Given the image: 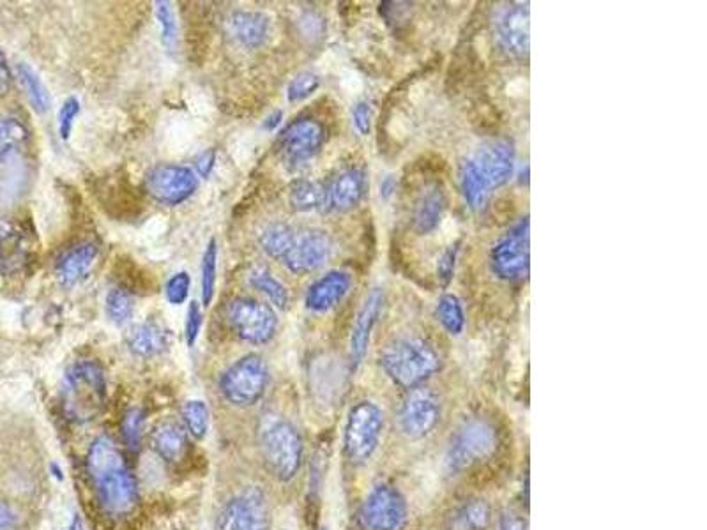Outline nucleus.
I'll use <instances>...</instances> for the list:
<instances>
[{
  "mask_svg": "<svg viewBox=\"0 0 707 530\" xmlns=\"http://www.w3.org/2000/svg\"><path fill=\"white\" fill-rule=\"evenodd\" d=\"M87 472L98 493L101 508L108 515H128L137 506L138 488L121 449L103 437L92 444L87 455Z\"/></svg>",
  "mask_w": 707,
  "mask_h": 530,
  "instance_id": "f257e3e1",
  "label": "nucleus"
},
{
  "mask_svg": "<svg viewBox=\"0 0 707 530\" xmlns=\"http://www.w3.org/2000/svg\"><path fill=\"white\" fill-rule=\"evenodd\" d=\"M381 366L396 386L414 389L439 370L441 357L421 338H402L382 352Z\"/></svg>",
  "mask_w": 707,
  "mask_h": 530,
  "instance_id": "f03ea898",
  "label": "nucleus"
},
{
  "mask_svg": "<svg viewBox=\"0 0 707 530\" xmlns=\"http://www.w3.org/2000/svg\"><path fill=\"white\" fill-rule=\"evenodd\" d=\"M62 402L69 419L87 423L99 416L107 403V377L94 361H82L71 366L64 380Z\"/></svg>",
  "mask_w": 707,
  "mask_h": 530,
  "instance_id": "7ed1b4c3",
  "label": "nucleus"
},
{
  "mask_svg": "<svg viewBox=\"0 0 707 530\" xmlns=\"http://www.w3.org/2000/svg\"><path fill=\"white\" fill-rule=\"evenodd\" d=\"M501 447V433L494 421L487 417H472L465 421L449 444L448 467L455 474H465L478 469L483 463L494 460Z\"/></svg>",
  "mask_w": 707,
  "mask_h": 530,
  "instance_id": "20e7f679",
  "label": "nucleus"
},
{
  "mask_svg": "<svg viewBox=\"0 0 707 530\" xmlns=\"http://www.w3.org/2000/svg\"><path fill=\"white\" fill-rule=\"evenodd\" d=\"M384 414L373 402H359L347 417L343 447L345 455L354 465H361L372 458L381 442Z\"/></svg>",
  "mask_w": 707,
  "mask_h": 530,
  "instance_id": "39448f33",
  "label": "nucleus"
},
{
  "mask_svg": "<svg viewBox=\"0 0 707 530\" xmlns=\"http://www.w3.org/2000/svg\"><path fill=\"white\" fill-rule=\"evenodd\" d=\"M262 455L267 469L280 481L296 477L303 463V440L289 421H274L262 435Z\"/></svg>",
  "mask_w": 707,
  "mask_h": 530,
  "instance_id": "423d86ee",
  "label": "nucleus"
},
{
  "mask_svg": "<svg viewBox=\"0 0 707 530\" xmlns=\"http://www.w3.org/2000/svg\"><path fill=\"white\" fill-rule=\"evenodd\" d=\"M267 364L259 354L244 356L221 377V393L236 407H251L266 393Z\"/></svg>",
  "mask_w": 707,
  "mask_h": 530,
  "instance_id": "0eeeda50",
  "label": "nucleus"
},
{
  "mask_svg": "<svg viewBox=\"0 0 707 530\" xmlns=\"http://www.w3.org/2000/svg\"><path fill=\"white\" fill-rule=\"evenodd\" d=\"M409 520L407 500L395 486H373L359 509L363 530H403Z\"/></svg>",
  "mask_w": 707,
  "mask_h": 530,
  "instance_id": "6e6552de",
  "label": "nucleus"
},
{
  "mask_svg": "<svg viewBox=\"0 0 707 530\" xmlns=\"http://www.w3.org/2000/svg\"><path fill=\"white\" fill-rule=\"evenodd\" d=\"M227 318L241 340L255 345L273 340L278 329V318L273 308L250 297L232 299L227 306Z\"/></svg>",
  "mask_w": 707,
  "mask_h": 530,
  "instance_id": "1a4fd4ad",
  "label": "nucleus"
},
{
  "mask_svg": "<svg viewBox=\"0 0 707 530\" xmlns=\"http://www.w3.org/2000/svg\"><path fill=\"white\" fill-rule=\"evenodd\" d=\"M529 218L515 223L490 251L492 273L504 281L522 278L529 269Z\"/></svg>",
  "mask_w": 707,
  "mask_h": 530,
  "instance_id": "9d476101",
  "label": "nucleus"
},
{
  "mask_svg": "<svg viewBox=\"0 0 707 530\" xmlns=\"http://www.w3.org/2000/svg\"><path fill=\"white\" fill-rule=\"evenodd\" d=\"M441 421V403L428 387L418 386L405 396L400 409V428L412 440H421L434 432Z\"/></svg>",
  "mask_w": 707,
  "mask_h": 530,
  "instance_id": "9b49d317",
  "label": "nucleus"
},
{
  "mask_svg": "<svg viewBox=\"0 0 707 530\" xmlns=\"http://www.w3.org/2000/svg\"><path fill=\"white\" fill-rule=\"evenodd\" d=\"M197 175L188 167L158 165L145 177L147 193L163 205L186 202L197 190Z\"/></svg>",
  "mask_w": 707,
  "mask_h": 530,
  "instance_id": "f8f14e48",
  "label": "nucleus"
},
{
  "mask_svg": "<svg viewBox=\"0 0 707 530\" xmlns=\"http://www.w3.org/2000/svg\"><path fill=\"white\" fill-rule=\"evenodd\" d=\"M34 244L31 232L20 221L0 218V273L13 278L32 264Z\"/></svg>",
  "mask_w": 707,
  "mask_h": 530,
  "instance_id": "ddd939ff",
  "label": "nucleus"
},
{
  "mask_svg": "<svg viewBox=\"0 0 707 530\" xmlns=\"http://www.w3.org/2000/svg\"><path fill=\"white\" fill-rule=\"evenodd\" d=\"M324 128L313 119H299L283 129L278 137V149L290 165H303L320 151L324 144Z\"/></svg>",
  "mask_w": 707,
  "mask_h": 530,
  "instance_id": "4468645a",
  "label": "nucleus"
},
{
  "mask_svg": "<svg viewBox=\"0 0 707 530\" xmlns=\"http://www.w3.org/2000/svg\"><path fill=\"white\" fill-rule=\"evenodd\" d=\"M495 38L502 50L513 57H524L531 43V18L527 4H510L495 16Z\"/></svg>",
  "mask_w": 707,
  "mask_h": 530,
  "instance_id": "2eb2a0df",
  "label": "nucleus"
},
{
  "mask_svg": "<svg viewBox=\"0 0 707 530\" xmlns=\"http://www.w3.org/2000/svg\"><path fill=\"white\" fill-rule=\"evenodd\" d=\"M220 530H267L264 495L251 488L230 500L220 518Z\"/></svg>",
  "mask_w": 707,
  "mask_h": 530,
  "instance_id": "dca6fc26",
  "label": "nucleus"
},
{
  "mask_svg": "<svg viewBox=\"0 0 707 530\" xmlns=\"http://www.w3.org/2000/svg\"><path fill=\"white\" fill-rule=\"evenodd\" d=\"M333 251V241L326 232L310 230L297 234L289 253L283 257V264L294 274H308L327 262Z\"/></svg>",
  "mask_w": 707,
  "mask_h": 530,
  "instance_id": "f3484780",
  "label": "nucleus"
},
{
  "mask_svg": "<svg viewBox=\"0 0 707 530\" xmlns=\"http://www.w3.org/2000/svg\"><path fill=\"white\" fill-rule=\"evenodd\" d=\"M382 304H384V292L381 288H373L359 310L354 327H352V334H350V359H352L354 368H358L365 359L373 327L381 315Z\"/></svg>",
  "mask_w": 707,
  "mask_h": 530,
  "instance_id": "a211bd4d",
  "label": "nucleus"
},
{
  "mask_svg": "<svg viewBox=\"0 0 707 530\" xmlns=\"http://www.w3.org/2000/svg\"><path fill=\"white\" fill-rule=\"evenodd\" d=\"M483 177L487 179L490 188H499L510 181L515 168V152L508 142H495L481 147L474 156Z\"/></svg>",
  "mask_w": 707,
  "mask_h": 530,
  "instance_id": "6ab92c4d",
  "label": "nucleus"
},
{
  "mask_svg": "<svg viewBox=\"0 0 707 530\" xmlns=\"http://www.w3.org/2000/svg\"><path fill=\"white\" fill-rule=\"evenodd\" d=\"M98 255L99 248L94 243H80L64 251L55 264V276L62 287H75L87 278V274L91 273L98 260Z\"/></svg>",
  "mask_w": 707,
  "mask_h": 530,
  "instance_id": "aec40b11",
  "label": "nucleus"
},
{
  "mask_svg": "<svg viewBox=\"0 0 707 530\" xmlns=\"http://www.w3.org/2000/svg\"><path fill=\"white\" fill-rule=\"evenodd\" d=\"M352 287V276L343 271H331L324 278L315 281L306 292L305 304L315 313L333 310L342 303Z\"/></svg>",
  "mask_w": 707,
  "mask_h": 530,
  "instance_id": "412c9836",
  "label": "nucleus"
},
{
  "mask_svg": "<svg viewBox=\"0 0 707 530\" xmlns=\"http://www.w3.org/2000/svg\"><path fill=\"white\" fill-rule=\"evenodd\" d=\"M366 193V174L361 168H347L336 175L327 188L329 209L347 212L363 200Z\"/></svg>",
  "mask_w": 707,
  "mask_h": 530,
  "instance_id": "4be33fe9",
  "label": "nucleus"
},
{
  "mask_svg": "<svg viewBox=\"0 0 707 530\" xmlns=\"http://www.w3.org/2000/svg\"><path fill=\"white\" fill-rule=\"evenodd\" d=\"M227 31L239 45L259 48L269 36V20L255 11H236L227 18Z\"/></svg>",
  "mask_w": 707,
  "mask_h": 530,
  "instance_id": "5701e85b",
  "label": "nucleus"
},
{
  "mask_svg": "<svg viewBox=\"0 0 707 530\" xmlns=\"http://www.w3.org/2000/svg\"><path fill=\"white\" fill-rule=\"evenodd\" d=\"M170 334L156 322H142L130 327L126 333L128 349L140 357H153L167 350Z\"/></svg>",
  "mask_w": 707,
  "mask_h": 530,
  "instance_id": "b1692460",
  "label": "nucleus"
},
{
  "mask_svg": "<svg viewBox=\"0 0 707 530\" xmlns=\"http://www.w3.org/2000/svg\"><path fill=\"white\" fill-rule=\"evenodd\" d=\"M446 212V195L439 186H432L423 191L414 207V230L418 234L426 235L434 232L441 225L442 216Z\"/></svg>",
  "mask_w": 707,
  "mask_h": 530,
  "instance_id": "393cba45",
  "label": "nucleus"
},
{
  "mask_svg": "<svg viewBox=\"0 0 707 530\" xmlns=\"http://www.w3.org/2000/svg\"><path fill=\"white\" fill-rule=\"evenodd\" d=\"M31 133L18 119H0V170L16 158H22L29 149Z\"/></svg>",
  "mask_w": 707,
  "mask_h": 530,
  "instance_id": "a878e982",
  "label": "nucleus"
},
{
  "mask_svg": "<svg viewBox=\"0 0 707 530\" xmlns=\"http://www.w3.org/2000/svg\"><path fill=\"white\" fill-rule=\"evenodd\" d=\"M151 444L158 455L167 462H179L188 447L186 430L175 421L160 423L153 430Z\"/></svg>",
  "mask_w": 707,
  "mask_h": 530,
  "instance_id": "bb28decb",
  "label": "nucleus"
},
{
  "mask_svg": "<svg viewBox=\"0 0 707 530\" xmlns=\"http://www.w3.org/2000/svg\"><path fill=\"white\" fill-rule=\"evenodd\" d=\"M460 190L472 211H481L488 204L492 188L472 158L465 159L460 165Z\"/></svg>",
  "mask_w": 707,
  "mask_h": 530,
  "instance_id": "cd10ccee",
  "label": "nucleus"
},
{
  "mask_svg": "<svg viewBox=\"0 0 707 530\" xmlns=\"http://www.w3.org/2000/svg\"><path fill=\"white\" fill-rule=\"evenodd\" d=\"M492 523V508L487 500L464 502L449 516L448 530H487Z\"/></svg>",
  "mask_w": 707,
  "mask_h": 530,
  "instance_id": "c85d7f7f",
  "label": "nucleus"
},
{
  "mask_svg": "<svg viewBox=\"0 0 707 530\" xmlns=\"http://www.w3.org/2000/svg\"><path fill=\"white\" fill-rule=\"evenodd\" d=\"M16 76H18V82L22 85L23 92L25 96L29 99L32 108L38 112V114H45L50 108V94H48V89L46 85L43 84V80L39 78L38 73L29 66V64H18L16 66Z\"/></svg>",
  "mask_w": 707,
  "mask_h": 530,
  "instance_id": "c756f323",
  "label": "nucleus"
},
{
  "mask_svg": "<svg viewBox=\"0 0 707 530\" xmlns=\"http://www.w3.org/2000/svg\"><path fill=\"white\" fill-rule=\"evenodd\" d=\"M290 204L299 212L317 211L327 205V188L320 182H294L290 190Z\"/></svg>",
  "mask_w": 707,
  "mask_h": 530,
  "instance_id": "7c9ffc66",
  "label": "nucleus"
},
{
  "mask_svg": "<svg viewBox=\"0 0 707 530\" xmlns=\"http://www.w3.org/2000/svg\"><path fill=\"white\" fill-rule=\"evenodd\" d=\"M297 232L285 223H273L260 235V246L269 257L282 258L289 253L296 241Z\"/></svg>",
  "mask_w": 707,
  "mask_h": 530,
  "instance_id": "2f4dec72",
  "label": "nucleus"
},
{
  "mask_svg": "<svg viewBox=\"0 0 707 530\" xmlns=\"http://www.w3.org/2000/svg\"><path fill=\"white\" fill-rule=\"evenodd\" d=\"M437 318L441 322L442 327L453 336L464 333L465 313L464 306L460 303V299L453 294H446L439 299L437 303Z\"/></svg>",
  "mask_w": 707,
  "mask_h": 530,
  "instance_id": "473e14b6",
  "label": "nucleus"
},
{
  "mask_svg": "<svg viewBox=\"0 0 707 530\" xmlns=\"http://www.w3.org/2000/svg\"><path fill=\"white\" fill-rule=\"evenodd\" d=\"M251 287L257 288L264 296L269 297L271 303L278 308H287L289 304V292L282 281L276 280L273 274L266 269H255L250 273Z\"/></svg>",
  "mask_w": 707,
  "mask_h": 530,
  "instance_id": "72a5a7b5",
  "label": "nucleus"
},
{
  "mask_svg": "<svg viewBox=\"0 0 707 530\" xmlns=\"http://www.w3.org/2000/svg\"><path fill=\"white\" fill-rule=\"evenodd\" d=\"M133 311H135V299L130 290L115 287L108 292L107 315L114 324L117 326L126 324L133 317Z\"/></svg>",
  "mask_w": 707,
  "mask_h": 530,
  "instance_id": "f704fd0d",
  "label": "nucleus"
},
{
  "mask_svg": "<svg viewBox=\"0 0 707 530\" xmlns=\"http://www.w3.org/2000/svg\"><path fill=\"white\" fill-rule=\"evenodd\" d=\"M216 273H218V243L216 239H211L202 260V303L206 306L213 303Z\"/></svg>",
  "mask_w": 707,
  "mask_h": 530,
  "instance_id": "c9c22d12",
  "label": "nucleus"
},
{
  "mask_svg": "<svg viewBox=\"0 0 707 530\" xmlns=\"http://www.w3.org/2000/svg\"><path fill=\"white\" fill-rule=\"evenodd\" d=\"M184 424L186 430L190 432L191 437L195 439H204L206 437L207 428H209V409L204 402L193 400L184 405L183 409Z\"/></svg>",
  "mask_w": 707,
  "mask_h": 530,
  "instance_id": "e433bc0d",
  "label": "nucleus"
},
{
  "mask_svg": "<svg viewBox=\"0 0 707 530\" xmlns=\"http://www.w3.org/2000/svg\"><path fill=\"white\" fill-rule=\"evenodd\" d=\"M156 16L161 27V39L168 52H174L177 45V22L170 2H156Z\"/></svg>",
  "mask_w": 707,
  "mask_h": 530,
  "instance_id": "4c0bfd02",
  "label": "nucleus"
},
{
  "mask_svg": "<svg viewBox=\"0 0 707 530\" xmlns=\"http://www.w3.org/2000/svg\"><path fill=\"white\" fill-rule=\"evenodd\" d=\"M319 87L320 78L315 75V73H310V71L299 73L289 84L287 98H289V101H292V103L303 101V99L310 98L313 92L317 91Z\"/></svg>",
  "mask_w": 707,
  "mask_h": 530,
  "instance_id": "58836bf2",
  "label": "nucleus"
},
{
  "mask_svg": "<svg viewBox=\"0 0 707 530\" xmlns=\"http://www.w3.org/2000/svg\"><path fill=\"white\" fill-rule=\"evenodd\" d=\"M142 432H144V414L142 410L131 409L122 419V435L126 446L130 447L131 451H137L140 447Z\"/></svg>",
  "mask_w": 707,
  "mask_h": 530,
  "instance_id": "ea45409f",
  "label": "nucleus"
},
{
  "mask_svg": "<svg viewBox=\"0 0 707 530\" xmlns=\"http://www.w3.org/2000/svg\"><path fill=\"white\" fill-rule=\"evenodd\" d=\"M191 280L188 273H177L168 280L167 292L168 303L170 304H183L188 296H190Z\"/></svg>",
  "mask_w": 707,
  "mask_h": 530,
  "instance_id": "a19ab883",
  "label": "nucleus"
},
{
  "mask_svg": "<svg viewBox=\"0 0 707 530\" xmlns=\"http://www.w3.org/2000/svg\"><path fill=\"white\" fill-rule=\"evenodd\" d=\"M78 114H80V101L77 98L66 99L59 110V133H61L62 140H68Z\"/></svg>",
  "mask_w": 707,
  "mask_h": 530,
  "instance_id": "79ce46f5",
  "label": "nucleus"
},
{
  "mask_svg": "<svg viewBox=\"0 0 707 530\" xmlns=\"http://www.w3.org/2000/svg\"><path fill=\"white\" fill-rule=\"evenodd\" d=\"M457 255V246H449L448 250L442 253L439 262H437V276H439V281L444 287L449 285V281L453 280L455 265H457Z\"/></svg>",
  "mask_w": 707,
  "mask_h": 530,
  "instance_id": "37998d69",
  "label": "nucleus"
},
{
  "mask_svg": "<svg viewBox=\"0 0 707 530\" xmlns=\"http://www.w3.org/2000/svg\"><path fill=\"white\" fill-rule=\"evenodd\" d=\"M372 106L368 101H359L358 105L352 108V122L354 128L358 129L359 135L366 137L372 129Z\"/></svg>",
  "mask_w": 707,
  "mask_h": 530,
  "instance_id": "c03bdc74",
  "label": "nucleus"
},
{
  "mask_svg": "<svg viewBox=\"0 0 707 530\" xmlns=\"http://www.w3.org/2000/svg\"><path fill=\"white\" fill-rule=\"evenodd\" d=\"M200 326H202V311H200L198 303H191L190 310H188V318H186V343H188V347L195 345L198 333H200Z\"/></svg>",
  "mask_w": 707,
  "mask_h": 530,
  "instance_id": "a18cd8bd",
  "label": "nucleus"
},
{
  "mask_svg": "<svg viewBox=\"0 0 707 530\" xmlns=\"http://www.w3.org/2000/svg\"><path fill=\"white\" fill-rule=\"evenodd\" d=\"M499 530H527V525L522 516L513 511H504L499 516Z\"/></svg>",
  "mask_w": 707,
  "mask_h": 530,
  "instance_id": "49530a36",
  "label": "nucleus"
},
{
  "mask_svg": "<svg viewBox=\"0 0 707 530\" xmlns=\"http://www.w3.org/2000/svg\"><path fill=\"white\" fill-rule=\"evenodd\" d=\"M214 167V151H206L204 154L198 156L197 161H195V168H197L198 174L202 177H207L211 174V170Z\"/></svg>",
  "mask_w": 707,
  "mask_h": 530,
  "instance_id": "de8ad7c7",
  "label": "nucleus"
},
{
  "mask_svg": "<svg viewBox=\"0 0 707 530\" xmlns=\"http://www.w3.org/2000/svg\"><path fill=\"white\" fill-rule=\"evenodd\" d=\"M15 513L4 502H0V530H15Z\"/></svg>",
  "mask_w": 707,
  "mask_h": 530,
  "instance_id": "09e8293b",
  "label": "nucleus"
},
{
  "mask_svg": "<svg viewBox=\"0 0 707 530\" xmlns=\"http://www.w3.org/2000/svg\"><path fill=\"white\" fill-rule=\"evenodd\" d=\"M9 85H11V73H9L6 57L0 50V96H4L8 92Z\"/></svg>",
  "mask_w": 707,
  "mask_h": 530,
  "instance_id": "8fccbe9b",
  "label": "nucleus"
},
{
  "mask_svg": "<svg viewBox=\"0 0 707 530\" xmlns=\"http://www.w3.org/2000/svg\"><path fill=\"white\" fill-rule=\"evenodd\" d=\"M282 117V112H273V114L269 115L266 121H264V128L269 129V131H273L274 128H278V124L282 122Z\"/></svg>",
  "mask_w": 707,
  "mask_h": 530,
  "instance_id": "3c124183",
  "label": "nucleus"
},
{
  "mask_svg": "<svg viewBox=\"0 0 707 530\" xmlns=\"http://www.w3.org/2000/svg\"><path fill=\"white\" fill-rule=\"evenodd\" d=\"M393 188H395V186H393V179H391V177H388V179H386V181L382 182V186H381L382 195H384V197H389V195H391V193H393Z\"/></svg>",
  "mask_w": 707,
  "mask_h": 530,
  "instance_id": "603ef678",
  "label": "nucleus"
}]
</instances>
